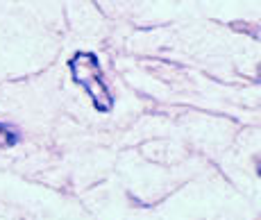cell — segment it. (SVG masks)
<instances>
[{
    "label": "cell",
    "mask_w": 261,
    "mask_h": 220,
    "mask_svg": "<svg viewBox=\"0 0 261 220\" xmlns=\"http://www.w3.org/2000/svg\"><path fill=\"white\" fill-rule=\"evenodd\" d=\"M68 68L73 73V79L77 87L87 91L91 98L95 112L109 114L114 109V96L109 93V87L102 77V68L93 52H75L68 62Z\"/></svg>",
    "instance_id": "cell-1"
},
{
    "label": "cell",
    "mask_w": 261,
    "mask_h": 220,
    "mask_svg": "<svg viewBox=\"0 0 261 220\" xmlns=\"http://www.w3.org/2000/svg\"><path fill=\"white\" fill-rule=\"evenodd\" d=\"M18 141H21V134L9 125L0 123V148H14Z\"/></svg>",
    "instance_id": "cell-2"
}]
</instances>
